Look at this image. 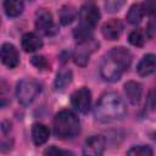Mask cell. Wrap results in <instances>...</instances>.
Masks as SVG:
<instances>
[{
    "instance_id": "cell-26",
    "label": "cell",
    "mask_w": 156,
    "mask_h": 156,
    "mask_svg": "<svg viewBox=\"0 0 156 156\" xmlns=\"http://www.w3.org/2000/svg\"><path fill=\"white\" fill-rule=\"evenodd\" d=\"M5 84H6V83L2 80V82H1V106H2V107H5L6 104L9 102L7 95H6V85H5Z\"/></svg>"
},
{
    "instance_id": "cell-17",
    "label": "cell",
    "mask_w": 156,
    "mask_h": 156,
    "mask_svg": "<svg viewBox=\"0 0 156 156\" xmlns=\"http://www.w3.org/2000/svg\"><path fill=\"white\" fill-rule=\"evenodd\" d=\"M77 16V10L73 5H63L58 12V18H60V23L63 26L69 24Z\"/></svg>"
},
{
    "instance_id": "cell-11",
    "label": "cell",
    "mask_w": 156,
    "mask_h": 156,
    "mask_svg": "<svg viewBox=\"0 0 156 156\" xmlns=\"http://www.w3.org/2000/svg\"><path fill=\"white\" fill-rule=\"evenodd\" d=\"M99 46V43H96L94 39L85 43V44H80L79 49H77L76 54H74V62L79 66H85L88 63L89 56L90 54Z\"/></svg>"
},
{
    "instance_id": "cell-8",
    "label": "cell",
    "mask_w": 156,
    "mask_h": 156,
    "mask_svg": "<svg viewBox=\"0 0 156 156\" xmlns=\"http://www.w3.org/2000/svg\"><path fill=\"white\" fill-rule=\"evenodd\" d=\"M105 138L102 135H91L89 136L83 145L84 156H101L105 150Z\"/></svg>"
},
{
    "instance_id": "cell-10",
    "label": "cell",
    "mask_w": 156,
    "mask_h": 156,
    "mask_svg": "<svg viewBox=\"0 0 156 156\" xmlns=\"http://www.w3.org/2000/svg\"><path fill=\"white\" fill-rule=\"evenodd\" d=\"M101 32L107 40H116L121 37L123 32V23L121 22V20H117V18L110 20L102 24Z\"/></svg>"
},
{
    "instance_id": "cell-5",
    "label": "cell",
    "mask_w": 156,
    "mask_h": 156,
    "mask_svg": "<svg viewBox=\"0 0 156 156\" xmlns=\"http://www.w3.org/2000/svg\"><path fill=\"white\" fill-rule=\"evenodd\" d=\"M100 20V11L94 2H85L79 10V24L77 27L93 32Z\"/></svg>"
},
{
    "instance_id": "cell-20",
    "label": "cell",
    "mask_w": 156,
    "mask_h": 156,
    "mask_svg": "<svg viewBox=\"0 0 156 156\" xmlns=\"http://www.w3.org/2000/svg\"><path fill=\"white\" fill-rule=\"evenodd\" d=\"M72 80V71L68 68H63L61 69L55 79V88L56 89H63L66 85H68Z\"/></svg>"
},
{
    "instance_id": "cell-14",
    "label": "cell",
    "mask_w": 156,
    "mask_h": 156,
    "mask_svg": "<svg viewBox=\"0 0 156 156\" xmlns=\"http://www.w3.org/2000/svg\"><path fill=\"white\" fill-rule=\"evenodd\" d=\"M21 44H22V49L26 52H33L43 46V40L34 33H26L22 37Z\"/></svg>"
},
{
    "instance_id": "cell-1",
    "label": "cell",
    "mask_w": 156,
    "mask_h": 156,
    "mask_svg": "<svg viewBox=\"0 0 156 156\" xmlns=\"http://www.w3.org/2000/svg\"><path fill=\"white\" fill-rule=\"evenodd\" d=\"M132 54L123 46L111 49L100 63V74L108 82H117L122 73L130 67Z\"/></svg>"
},
{
    "instance_id": "cell-13",
    "label": "cell",
    "mask_w": 156,
    "mask_h": 156,
    "mask_svg": "<svg viewBox=\"0 0 156 156\" xmlns=\"http://www.w3.org/2000/svg\"><path fill=\"white\" fill-rule=\"evenodd\" d=\"M141 93H143V88H141L140 83L130 80L124 84V94L132 105L139 104V101L141 99Z\"/></svg>"
},
{
    "instance_id": "cell-4",
    "label": "cell",
    "mask_w": 156,
    "mask_h": 156,
    "mask_svg": "<svg viewBox=\"0 0 156 156\" xmlns=\"http://www.w3.org/2000/svg\"><path fill=\"white\" fill-rule=\"evenodd\" d=\"M41 91L40 84L34 79H22L17 83L16 96L21 105L27 106L33 102V100Z\"/></svg>"
},
{
    "instance_id": "cell-2",
    "label": "cell",
    "mask_w": 156,
    "mask_h": 156,
    "mask_svg": "<svg viewBox=\"0 0 156 156\" xmlns=\"http://www.w3.org/2000/svg\"><path fill=\"white\" fill-rule=\"evenodd\" d=\"M127 113V106L117 93H106L98 101L94 115L100 122H113L122 119Z\"/></svg>"
},
{
    "instance_id": "cell-3",
    "label": "cell",
    "mask_w": 156,
    "mask_h": 156,
    "mask_svg": "<svg viewBox=\"0 0 156 156\" xmlns=\"http://www.w3.org/2000/svg\"><path fill=\"white\" fill-rule=\"evenodd\" d=\"M80 129L78 117L69 110L60 111L54 118V133L58 139H73Z\"/></svg>"
},
{
    "instance_id": "cell-21",
    "label": "cell",
    "mask_w": 156,
    "mask_h": 156,
    "mask_svg": "<svg viewBox=\"0 0 156 156\" xmlns=\"http://www.w3.org/2000/svg\"><path fill=\"white\" fill-rule=\"evenodd\" d=\"M127 156H152V149L147 145L133 146L128 150Z\"/></svg>"
},
{
    "instance_id": "cell-7",
    "label": "cell",
    "mask_w": 156,
    "mask_h": 156,
    "mask_svg": "<svg viewBox=\"0 0 156 156\" xmlns=\"http://www.w3.org/2000/svg\"><path fill=\"white\" fill-rule=\"evenodd\" d=\"M72 106L80 113H87L90 108L91 104V94L90 90L85 87L76 90L71 96Z\"/></svg>"
},
{
    "instance_id": "cell-15",
    "label": "cell",
    "mask_w": 156,
    "mask_h": 156,
    "mask_svg": "<svg viewBox=\"0 0 156 156\" xmlns=\"http://www.w3.org/2000/svg\"><path fill=\"white\" fill-rule=\"evenodd\" d=\"M50 132L46 126L41 124V123H35L32 127V139L34 141L35 145H41L44 143H46V140L49 139Z\"/></svg>"
},
{
    "instance_id": "cell-25",
    "label": "cell",
    "mask_w": 156,
    "mask_h": 156,
    "mask_svg": "<svg viewBox=\"0 0 156 156\" xmlns=\"http://www.w3.org/2000/svg\"><path fill=\"white\" fill-rule=\"evenodd\" d=\"M123 1H107L105 2V7L107 9L108 12H116L123 6Z\"/></svg>"
},
{
    "instance_id": "cell-18",
    "label": "cell",
    "mask_w": 156,
    "mask_h": 156,
    "mask_svg": "<svg viewBox=\"0 0 156 156\" xmlns=\"http://www.w3.org/2000/svg\"><path fill=\"white\" fill-rule=\"evenodd\" d=\"M23 2L18 1V0H6L4 2V10L6 12L7 16L10 17H17L22 13L23 11Z\"/></svg>"
},
{
    "instance_id": "cell-6",
    "label": "cell",
    "mask_w": 156,
    "mask_h": 156,
    "mask_svg": "<svg viewBox=\"0 0 156 156\" xmlns=\"http://www.w3.org/2000/svg\"><path fill=\"white\" fill-rule=\"evenodd\" d=\"M35 29L43 35H54L57 33V27L52 20L51 13L45 10L40 9L35 13Z\"/></svg>"
},
{
    "instance_id": "cell-23",
    "label": "cell",
    "mask_w": 156,
    "mask_h": 156,
    "mask_svg": "<svg viewBox=\"0 0 156 156\" xmlns=\"http://www.w3.org/2000/svg\"><path fill=\"white\" fill-rule=\"evenodd\" d=\"M44 155H45V156H74L71 151L60 149V147H57V146H49V147L45 150Z\"/></svg>"
},
{
    "instance_id": "cell-9",
    "label": "cell",
    "mask_w": 156,
    "mask_h": 156,
    "mask_svg": "<svg viewBox=\"0 0 156 156\" xmlns=\"http://www.w3.org/2000/svg\"><path fill=\"white\" fill-rule=\"evenodd\" d=\"M1 61L9 68H15L20 62V55L15 45L10 43H5L1 46Z\"/></svg>"
},
{
    "instance_id": "cell-12",
    "label": "cell",
    "mask_w": 156,
    "mask_h": 156,
    "mask_svg": "<svg viewBox=\"0 0 156 156\" xmlns=\"http://www.w3.org/2000/svg\"><path fill=\"white\" fill-rule=\"evenodd\" d=\"M155 69H156V56L154 54L144 55L136 66V71H138L139 76H141V77H146V76L154 73Z\"/></svg>"
},
{
    "instance_id": "cell-22",
    "label": "cell",
    "mask_w": 156,
    "mask_h": 156,
    "mask_svg": "<svg viewBox=\"0 0 156 156\" xmlns=\"http://www.w3.org/2000/svg\"><path fill=\"white\" fill-rule=\"evenodd\" d=\"M128 40H129V43L132 44V45H134V46H143V44H144V34H143V30L141 29H134L130 34H129V37H128Z\"/></svg>"
},
{
    "instance_id": "cell-16",
    "label": "cell",
    "mask_w": 156,
    "mask_h": 156,
    "mask_svg": "<svg viewBox=\"0 0 156 156\" xmlns=\"http://www.w3.org/2000/svg\"><path fill=\"white\" fill-rule=\"evenodd\" d=\"M144 15H145L144 4H134L130 6V9L127 13V21L132 24H138L143 20Z\"/></svg>"
},
{
    "instance_id": "cell-27",
    "label": "cell",
    "mask_w": 156,
    "mask_h": 156,
    "mask_svg": "<svg viewBox=\"0 0 156 156\" xmlns=\"http://www.w3.org/2000/svg\"><path fill=\"white\" fill-rule=\"evenodd\" d=\"M149 102H150V106L151 107H155L156 106V90H154L150 96H149Z\"/></svg>"
},
{
    "instance_id": "cell-19",
    "label": "cell",
    "mask_w": 156,
    "mask_h": 156,
    "mask_svg": "<svg viewBox=\"0 0 156 156\" xmlns=\"http://www.w3.org/2000/svg\"><path fill=\"white\" fill-rule=\"evenodd\" d=\"M10 130H11V124L9 122H2L1 124V134H2V139H1V151L6 152L11 149L12 146V139L10 138Z\"/></svg>"
},
{
    "instance_id": "cell-24",
    "label": "cell",
    "mask_w": 156,
    "mask_h": 156,
    "mask_svg": "<svg viewBox=\"0 0 156 156\" xmlns=\"http://www.w3.org/2000/svg\"><path fill=\"white\" fill-rule=\"evenodd\" d=\"M30 62H32V65H34L38 69H50V68H49L50 65H49L48 60H46L44 56H34V57H32Z\"/></svg>"
}]
</instances>
